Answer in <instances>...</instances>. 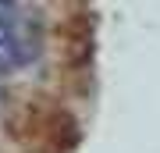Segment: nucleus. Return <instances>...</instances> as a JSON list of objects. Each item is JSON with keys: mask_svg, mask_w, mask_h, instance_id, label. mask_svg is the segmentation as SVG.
<instances>
[{"mask_svg": "<svg viewBox=\"0 0 160 153\" xmlns=\"http://www.w3.org/2000/svg\"><path fill=\"white\" fill-rule=\"evenodd\" d=\"M0 28H18V0H0Z\"/></svg>", "mask_w": 160, "mask_h": 153, "instance_id": "obj_1", "label": "nucleus"}]
</instances>
